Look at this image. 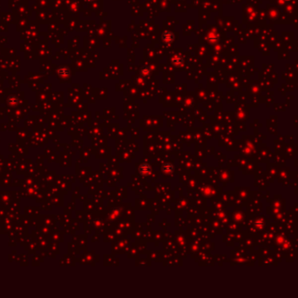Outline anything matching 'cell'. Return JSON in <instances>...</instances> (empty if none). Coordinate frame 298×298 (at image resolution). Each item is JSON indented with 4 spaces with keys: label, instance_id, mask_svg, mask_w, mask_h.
<instances>
[{
    "label": "cell",
    "instance_id": "6da1fadb",
    "mask_svg": "<svg viewBox=\"0 0 298 298\" xmlns=\"http://www.w3.org/2000/svg\"><path fill=\"white\" fill-rule=\"evenodd\" d=\"M164 35L167 36V38H164V39L166 40V41H170V42H171L173 38H174V36H173V34H172L171 32H166Z\"/></svg>",
    "mask_w": 298,
    "mask_h": 298
},
{
    "label": "cell",
    "instance_id": "7a4b0ae2",
    "mask_svg": "<svg viewBox=\"0 0 298 298\" xmlns=\"http://www.w3.org/2000/svg\"><path fill=\"white\" fill-rule=\"evenodd\" d=\"M285 1H290V0H285Z\"/></svg>",
    "mask_w": 298,
    "mask_h": 298
}]
</instances>
